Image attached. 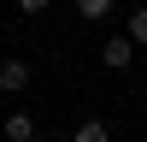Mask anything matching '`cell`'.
<instances>
[{"mask_svg":"<svg viewBox=\"0 0 147 142\" xmlns=\"http://www.w3.org/2000/svg\"><path fill=\"white\" fill-rule=\"evenodd\" d=\"M129 59H136V42L129 36H100V65L106 71H129Z\"/></svg>","mask_w":147,"mask_h":142,"instance_id":"obj_1","label":"cell"},{"mask_svg":"<svg viewBox=\"0 0 147 142\" xmlns=\"http://www.w3.org/2000/svg\"><path fill=\"white\" fill-rule=\"evenodd\" d=\"M0 130H6L0 142H35V118H30V113H6V124H0Z\"/></svg>","mask_w":147,"mask_h":142,"instance_id":"obj_3","label":"cell"},{"mask_svg":"<svg viewBox=\"0 0 147 142\" xmlns=\"http://www.w3.org/2000/svg\"><path fill=\"white\" fill-rule=\"evenodd\" d=\"M24 89H30V59L6 53L0 59V95H24Z\"/></svg>","mask_w":147,"mask_h":142,"instance_id":"obj_2","label":"cell"},{"mask_svg":"<svg viewBox=\"0 0 147 142\" xmlns=\"http://www.w3.org/2000/svg\"><path fill=\"white\" fill-rule=\"evenodd\" d=\"M112 6H118V0H77V18H82V24H106Z\"/></svg>","mask_w":147,"mask_h":142,"instance_id":"obj_5","label":"cell"},{"mask_svg":"<svg viewBox=\"0 0 147 142\" xmlns=\"http://www.w3.org/2000/svg\"><path fill=\"white\" fill-rule=\"evenodd\" d=\"M124 36H129L136 47H147V6H136V12L124 18Z\"/></svg>","mask_w":147,"mask_h":142,"instance_id":"obj_6","label":"cell"},{"mask_svg":"<svg viewBox=\"0 0 147 142\" xmlns=\"http://www.w3.org/2000/svg\"><path fill=\"white\" fill-rule=\"evenodd\" d=\"M71 142H112V124H106V118H82V124L71 130Z\"/></svg>","mask_w":147,"mask_h":142,"instance_id":"obj_4","label":"cell"},{"mask_svg":"<svg viewBox=\"0 0 147 142\" xmlns=\"http://www.w3.org/2000/svg\"><path fill=\"white\" fill-rule=\"evenodd\" d=\"M47 6H53V0H18V12H30V18H41Z\"/></svg>","mask_w":147,"mask_h":142,"instance_id":"obj_7","label":"cell"}]
</instances>
